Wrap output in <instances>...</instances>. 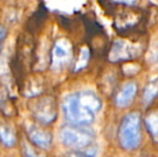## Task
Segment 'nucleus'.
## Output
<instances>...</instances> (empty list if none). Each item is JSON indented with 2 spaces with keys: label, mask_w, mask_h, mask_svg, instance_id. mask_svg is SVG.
<instances>
[{
  "label": "nucleus",
  "mask_w": 158,
  "mask_h": 157,
  "mask_svg": "<svg viewBox=\"0 0 158 157\" xmlns=\"http://www.w3.org/2000/svg\"><path fill=\"white\" fill-rule=\"evenodd\" d=\"M138 93V85L135 82L131 81L124 85V87L117 93L115 97V105L116 107L124 109L132 103Z\"/></svg>",
  "instance_id": "obj_8"
},
{
  "label": "nucleus",
  "mask_w": 158,
  "mask_h": 157,
  "mask_svg": "<svg viewBox=\"0 0 158 157\" xmlns=\"http://www.w3.org/2000/svg\"><path fill=\"white\" fill-rule=\"evenodd\" d=\"M89 57H90V52L88 48H83L80 52L79 55V59L77 60L74 66V71L79 72L81 70H83L84 68H86L88 61H89Z\"/></svg>",
  "instance_id": "obj_15"
},
{
  "label": "nucleus",
  "mask_w": 158,
  "mask_h": 157,
  "mask_svg": "<svg viewBox=\"0 0 158 157\" xmlns=\"http://www.w3.org/2000/svg\"><path fill=\"white\" fill-rule=\"evenodd\" d=\"M23 153H24V155H25L26 157H42V155L38 154L37 152H35L33 149H31V147H30L28 144L24 145Z\"/></svg>",
  "instance_id": "obj_17"
},
{
  "label": "nucleus",
  "mask_w": 158,
  "mask_h": 157,
  "mask_svg": "<svg viewBox=\"0 0 158 157\" xmlns=\"http://www.w3.org/2000/svg\"><path fill=\"white\" fill-rule=\"evenodd\" d=\"M118 142L126 151H135L141 143V115L138 112L128 113L118 127Z\"/></svg>",
  "instance_id": "obj_1"
},
{
  "label": "nucleus",
  "mask_w": 158,
  "mask_h": 157,
  "mask_svg": "<svg viewBox=\"0 0 158 157\" xmlns=\"http://www.w3.org/2000/svg\"><path fill=\"white\" fill-rule=\"evenodd\" d=\"M0 51H1V43H0Z\"/></svg>",
  "instance_id": "obj_20"
},
{
  "label": "nucleus",
  "mask_w": 158,
  "mask_h": 157,
  "mask_svg": "<svg viewBox=\"0 0 158 157\" xmlns=\"http://www.w3.org/2000/svg\"><path fill=\"white\" fill-rule=\"evenodd\" d=\"M148 54H150V60L151 61H153V63H156V61H158V42H156L155 44H153Z\"/></svg>",
  "instance_id": "obj_16"
},
{
  "label": "nucleus",
  "mask_w": 158,
  "mask_h": 157,
  "mask_svg": "<svg viewBox=\"0 0 158 157\" xmlns=\"http://www.w3.org/2000/svg\"><path fill=\"white\" fill-rule=\"evenodd\" d=\"M73 57V48L70 40L60 38L56 40L51 51V69L61 71L71 63Z\"/></svg>",
  "instance_id": "obj_5"
},
{
  "label": "nucleus",
  "mask_w": 158,
  "mask_h": 157,
  "mask_svg": "<svg viewBox=\"0 0 158 157\" xmlns=\"http://www.w3.org/2000/svg\"><path fill=\"white\" fill-rule=\"evenodd\" d=\"M46 19V9L44 6H40V8L35 12V14L31 15L30 19L28 21L27 24V29L30 32H35L40 29L42 24L44 23Z\"/></svg>",
  "instance_id": "obj_10"
},
{
  "label": "nucleus",
  "mask_w": 158,
  "mask_h": 157,
  "mask_svg": "<svg viewBox=\"0 0 158 157\" xmlns=\"http://www.w3.org/2000/svg\"><path fill=\"white\" fill-rule=\"evenodd\" d=\"M27 136L29 140L39 149L48 150L52 145V134L50 131L35 125H30L27 128Z\"/></svg>",
  "instance_id": "obj_7"
},
{
  "label": "nucleus",
  "mask_w": 158,
  "mask_h": 157,
  "mask_svg": "<svg viewBox=\"0 0 158 157\" xmlns=\"http://www.w3.org/2000/svg\"><path fill=\"white\" fill-rule=\"evenodd\" d=\"M6 35H8V31H6V29L3 27V26L0 25V43H2V41H3V40L6 38Z\"/></svg>",
  "instance_id": "obj_18"
},
{
  "label": "nucleus",
  "mask_w": 158,
  "mask_h": 157,
  "mask_svg": "<svg viewBox=\"0 0 158 157\" xmlns=\"http://www.w3.org/2000/svg\"><path fill=\"white\" fill-rule=\"evenodd\" d=\"M77 94H79L80 100L82 101V103L95 114L101 110L102 100L96 93L92 92V90H83V92H79Z\"/></svg>",
  "instance_id": "obj_9"
},
{
  "label": "nucleus",
  "mask_w": 158,
  "mask_h": 157,
  "mask_svg": "<svg viewBox=\"0 0 158 157\" xmlns=\"http://www.w3.org/2000/svg\"><path fill=\"white\" fill-rule=\"evenodd\" d=\"M63 111L64 118L70 125L89 126L95 122L96 114L82 103L77 93L70 94L64 98Z\"/></svg>",
  "instance_id": "obj_2"
},
{
  "label": "nucleus",
  "mask_w": 158,
  "mask_h": 157,
  "mask_svg": "<svg viewBox=\"0 0 158 157\" xmlns=\"http://www.w3.org/2000/svg\"><path fill=\"white\" fill-rule=\"evenodd\" d=\"M0 110L6 115H12L14 113V108L10 95L3 84H0Z\"/></svg>",
  "instance_id": "obj_13"
},
{
  "label": "nucleus",
  "mask_w": 158,
  "mask_h": 157,
  "mask_svg": "<svg viewBox=\"0 0 158 157\" xmlns=\"http://www.w3.org/2000/svg\"><path fill=\"white\" fill-rule=\"evenodd\" d=\"M0 141L6 147H12L16 144V134L10 126L0 123Z\"/></svg>",
  "instance_id": "obj_12"
},
{
  "label": "nucleus",
  "mask_w": 158,
  "mask_h": 157,
  "mask_svg": "<svg viewBox=\"0 0 158 157\" xmlns=\"http://www.w3.org/2000/svg\"><path fill=\"white\" fill-rule=\"evenodd\" d=\"M141 53V48L137 44L130 43L125 40H116L113 43L110 51L109 58L111 61H123L129 60L138 57Z\"/></svg>",
  "instance_id": "obj_6"
},
{
  "label": "nucleus",
  "mask_w": 158,
  "mask_h": 157,
  "mask_svg": "<svg viewBox=\"0 0 158 157\" xmlns=\"http://www.w3.org/2000/svg\"><path fill=\"white\" fill-rule=\"evenodd\" d=\"M116 1L125 2V3H129V4H135L137 2V0H116Z\"/></svg>",
  "instance_id": "obj_19"
},
{
  "label": "nucleus",
  "mask_w": 158,
  "mask_h": 157,
  "mask_svg": "<svg viewBox=\"0 0 158 157\" xmlns=\"http://www.w3.org/2000/svg\"><path fill=\"white\" fill-rule=\"evenodd\" d=\"M145 126L153 139L158 141V111H152L146 115Z\"/></svg>",
  "instance_id": "obj_14"
},
{
  "label": "nucleus",
  "mask_w": 158,
  "mask_h": 157,
  "mask_svg": "<svg viewBox=\"0 0 158 157\" xmlns=\"http://www.w3.org/2000/svg\"><path fill=\"white\" fill-rule=\"evenodd\" d=\"M60 140L64 145L72 150H84L92 147L95 132L87 126H64L60 131Z\"/></svg>",
  "instance_id": "obj_3"
},
{
  "label": "nucleus",
  "mask_w": 158,
  "mask_h": 157,
  "mask_svg": "<svg viewBox=\"0 0 158 157\" xmlns=\"http://www.w3.org/2000/svg\"><path fill=\"white\" fill-rule=\"evenodd\" d=\"M29 108L33 118L44 125L52 124L57 118L56 100L52 96L33 97Z\"/></svg>",
  "instance_id": "obj_4"
},
{
  "label": "nucleus",
  "mask_w": 158,
  "mask_h": 157,
  "mask_svg": "<svg viewBox=\"0 0 158 157\" xmlns=\"http://www.w3.org/2000/svg\"><path fill=\"white\" fill-rule=\"evenodd\" d=\"M158 96V78H155L151 80L145 86L143 90V96H142V101H143L144 105L148 107L150 105L155 98Z\"/></svg>",
  "instance_id": "obj_11"
}]
</instances>
